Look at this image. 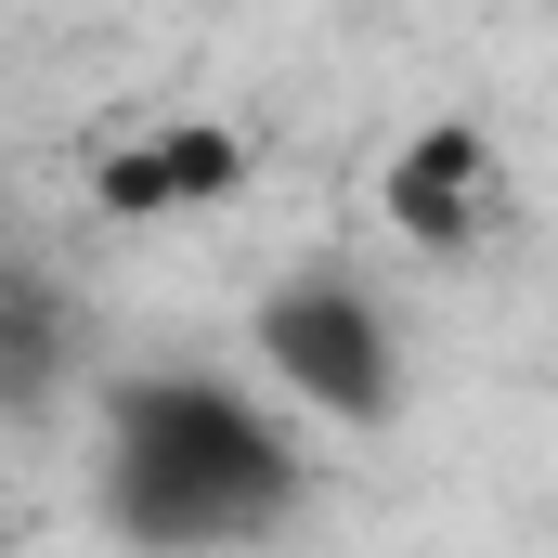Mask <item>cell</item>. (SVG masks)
<instances>
[{"mask_svg":"<svg viewBox=\"0 0 558 558\" xmlns=\"http://www.w3.org/2000/svg\"><path fill=\"white\" fill-rule=\"evenodd\" d=\"M105 468H118V520H131L143 546H221V533H260L286 494H299L286 441L247 416L234 390H208V377H143V390H118Z\"/></svg>","mask_w":558,"mask_h":558,"instance_id":"1","label":"cell"},{"mask_svg":"<svg viewBox=\"0 0 558 558\" xmlns=\"http://www.w3.org/2000/svg\"><path fill=\"white\" fill-rule=\"evenodd\" d=\"M260 364L325 416H390V325L364 286H286L260 312Z\"/></svg>","mask_w":558,"mask_h":558,"instance_id":"2","label":"cell"},{"mask_svg":"<svg viewBox=\"0 0 558 558\" xmlns=\"http://www.w3.org/2000/svg\"><path fill=\"white\" fill-rule=\"evenodd\" d=\"M390 221H403L416 247L481 234V221H494V143H481V131H416L403 169H390Z\"/></svg>","mask_w":558,"mask_h":558,"instance_id":"3","label":"cell"},{"mask_svg":"<svg viewBox=\"0 0 558 558\" xmlns=\"http://www.w3.org/2000/svg\"><path fill=\"white\" fill-rule=\"evenodd\" d=\"M234 169H247V156H234V131H169V143H143V156H118V169H105V208H182V195H234Z\"/></svg>","mask_w":558,"mask_h":558,"instance_id":"4","label":"cell"},{"mask_svg":"<svg viewBox=\"0 0 558 558\" xmlns=\"http://www.w3.org/2000/svg\"><path fill=\"white\" fill-rule=\"evenodd\" d=\"M52 351H65V325H52V286L0 274V403H26V390L52 377Z\"/></svg>","mask_w":558,"mask_h":558,"instance_id":"5","label":"cell"}]
</instances>
